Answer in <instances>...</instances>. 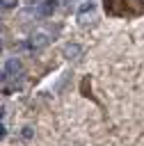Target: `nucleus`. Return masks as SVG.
Returning a JSON list of instances; mask_svg holds the SVG:
<instances>
[{"mask_svg": "<svg viewBox=\"0 0 144 146\" xmlns=\"http://www.w3.org/2000/svg\"><path fill=\"white\" fill-rule=\"evenodd\" d=\"M21 71V62L16 59V57H11L7 64H5V75H16Z\"/></svg>", "mask_w": 144, "mask_h": 146, "instance_id": "nucleus-4", "label": "nucleus"}, {"mask_svg": "<svg viewBox=\"0 0 144 146\" xmlns=\"http://www.w3.org/2000/svg\"><path fill=\"white\" fill-rule=\"evenodd\" d=\"M62 55H64L66 59H78V57L82 55V46H78V43H66L64 50H62Z\"/></svg>", "mask_w": 144, "mask_h": 146, "instance_id": "nucleus-3", "label": "nucleus"}, {"mask_svg": "<svg viewBox=\"0 0 144 146\" xmlns=\"http://www.w3.org/2000/svg\"><path fill=\"white\" fill-rule=\"evenodd\" d=\"M55 9H57V0H41L39 7H37V14L46 18V16H53Z\"/></svg>", "mask_w": 144, "mask_h": 146, "instance_id": "nucleus-1", "label": "nucleus"}, {"mask_svg": "<svg viewBox=\"0 0 144 146\" xmlns=\"http://www.w3.org/2000/svg\"><path fill=\"white\" fill-rule=\"evenodd\" d=\"M0 52H2V39H0Z\"/></svg>", "mask_w": 144, "mask_h": 146, "instance_id": "nucleus-6", "label": "nucleus"}, {"mask_svg": "<svg viewBox=\"0 0 144 146\" xmlns=\"http://www.w3.org/2000/svg\"><path fill=\"white\" fill-rule=\"evenodd\" d=\"M18 5V0H0V7L2 9H14Z\"/></svg>", "mask_w": 144, "mask_h": 146, "instance_id": "nucleus-5", "label": "nucleus"}, {"mask_svg": "<svg viewBox=\"0 0 144 146\" xmlns=\"http://www.w3.org/2000/svg\"><path fill=\"white\" fill-rule=\"evenodd\" d=\"M48 43V34L46 32H34L32 36H30V48L32 50H39V48H43Z\"/></svg>", "mask_w": 144, "mask_h": 146, "instance_id": "nucleus-2", "label": "nucleus"}]
</instances>
